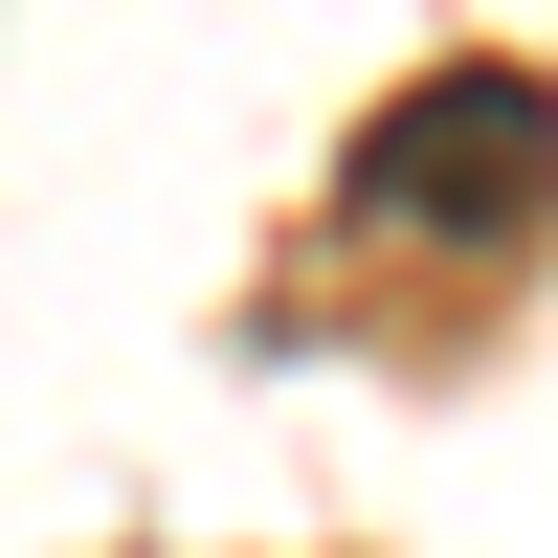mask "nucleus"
<instances>
[{"label": "nucleus", "instance_id": "obj_1", "mask_svg": "<svg viewBox=\"0 0 558 558\" xmlns=\"http://www.w3.org/2000/svg\"><path fill=\"white\" fill-rule=\"evenodd\" d=\"M357 223H402V246H514V223H558V89L536 68L402 89V112L357 134Z\"/></svg>", "mask_w": 558, "mask_h": 558}]
</instances>
